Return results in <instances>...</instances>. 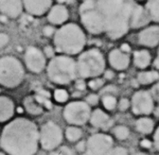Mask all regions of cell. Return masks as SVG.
Returning <instances> with one entry per match:
<instances>
[{
    "instance_id": "obj_19",
    "label": "cell",
    "mask_w": 159,
    "mask_h": 155,
    "mask_svg": "<svg viewBox=\"0 0 159 155\" xmlns=\"http://www.w3.org/2000/svg\"><path fill=\"white\" fill-rule=\"evenodd\" d=\"M15 112V104L11 98L0 96V123L7 122L13 117Z\"/></svg>"
},
{
    "instance_id": "obj_48",
    "label": "cell",
    "mask_w": 159,
    "mask_h": 155,
    "mask_svg": "<svg viewBox=\"0 0 159 155\" xmlns=\"http://www.w3.org/2000/svg\"><path fill=\"white\" fill-rule=\"evenodd\" d=\"M0 155H9V154H7L6 152H3V151H2V152H0Z\"/></svg>"
},
{
    "instance_id": "obj_29",
    "label": "cell",
    "mask_w": 159,
    "mask_h": 155,
    "mask_svg": "<svg viewBox=\"0 0 159 155\" xmlns=\"http://www.w3.org/2000/svg\"><path fill=\"white\" fill-rule=\"evenodd\" d=\"M53 98H54V100L56 102L64 103L68 100L69 95H68L67 90H65L63 88H58V89H56L54 92V94H53Z\"/></svg>"
},
{
    "instance_id": "obj_14",
    "label": "cell",
    "mask_w": 159,
    "mask_h": 155,
    "mask_svg": "<svg viewBox=\"0 0 159 155\" xmlns=\"http://www.w3.org/2000/svg\"><path fill=\"white\" fill-rule=\"evenodd\" d=\"M24 10L22 0H0V12L7 18H17Z\"/></svg>"
},
{
    "instance_id": "obj_11",
    "label": "cell",
    "mask_w": 159,
    "mask_h": 155,
    "mask_svg": "<svg viewBox=\"0 0 159 155\" xmlns=\"http://www.w3.org/2000/svg\"><path fill=\"white\" fill-rule=\"evenodd\" d=\"M133 112L137 115H148L154 110V98L145 90L137 92L133 96Z\"/></svg>"
},
{
    "instance_id": "obj_10",
    "label": "cell",
    "mask_w": 159,
    "mask_h": 155,
    "mask_svg": "<svg viewBox=\"0 0 159 155\" xmlns=\"http://www.w3.org/2000/svg\"><path fill=\"white\" fill-rule=\"evenodd\" d=\"M114 141L106 134H93L86 143L85 155H108L112 149Z\"/></svg>"
},
{
    "instance_id": "obj_41",
    "label": "cell",
    "mask_w": 159,
    "mask_h": 155,
    "mask_svg": "<svg viewBox=\"0 0 159 155\" xmlns=\"http://www.w3.org/2000/svg\"><path fill=\"white\" fill-rule=\"evenodd\" d=\"M141 146L143 147V148H151V143L148 140H142L141 141Z\"/></svg>"
},
{
    "instance_id": "obj_6",
    "label": "cell",
    "mask_w": 159,
    "mask_h": 155,
    "mask_svg": "<svg viewBox=\"0 0 159 155\" xmlns=\"http://www.w3.org/2000/svg\"><path fill=\"white\" fill-rule=\"evenodd\" d=\"M76 66H78L79 77L97 78L104 72V56L98 49H89L79 56Z\"/></svg>"
},
{
    "instance_id": "obj_21",
    "label": "cell",
    "mask_w": 159,
    "mask_h": 155,
    "mask_svg": "<svg viewBox=\"0 0 159 155\" xmlns=\"http://www.w3.org/2000/svg\"><path fill=\"white\" fill-rule=\"evenodd\" d=\"M24 107H25V112L29 113L30 115H33V116L42 115L43 112V104L38 101L35 96H29V97L25 98Z\"/></svg>"
},
{
    "instance_id": "obj_16",
    "label": "cell",
    "mask_w": 159,
    "mask_h": 155,
    "mask_svg": "<svg viewBox=\"0 0 159 155\" xmlns=\"http://www.w3.org/2000/svg\"><path fill=\"white\" fill-rule=\"evenodd\" d=\"M108 60L110 65L117 70H123L129 65V54L121 49H114L110 51Z\"/></svg>"
},
{
    "instance_id": "obj_38",
    "label": "cell",
    "mask_w": 159,
    "mask_h": 155,
    "mask_svg": "<svg viewBox=\"0 0 159 155\" xmlns=\"http://www.w3.org/2000/svg\"><path fill=\"white\" fill-rule=\"evenodd\" d=\"M112 92H117V89L115 88V87H112V86H107L106 88L102 92V94H103V95H114Z\"/></svg>"
},
{
    "instance_id": "obj_31",
    "label": "cell",
    "mask_w": 159,
    "mask_h": 155,
    "mask_svg": "<svg viewBox=\"0 0 159 155\" xmlns=\"http://www.w3.org/2000/svg\"><path fill=\"white\" fill-rule=\"evenodd\" d=\"M108 155H129V153L124 148L118 147V148H112Z\"/></svg>"
},
{
    "instance_id": "obj_23",
    "label": "cell",
    "mask_w": 159,
    "mask_h": 155,
    "mask_svg": "<svg viewBox=\"0 0 159 155\" xmlns=\"http://www.w3.org/2000/svg\"><path fill=\"white\" fill-rule=\"evenodd\" d=\"M136 129L137 131L141 134H150L152 133L154 130V122L152 119L147 117H143L138 119V121L136 122Z\"/></svg>"
},
{
    "instance_id": "obj_3",
    "label": "cell",
    "mask_w": 159,
    "mask_h": 155,
    "mask_svg": "<svg viewBox=\"0 0 159 155\" xmlns=\"http://www.w3.org/2000/svg\"><path fill=\"white\" fill-rule=\"evenodd\" d=\"M54 47L65 55H73L85 47L86 36L81 27L75 24L64 25L54 34Z\"/></svg>"
},
{
    "instance_id": "obj_27",
    "label": "cell",
    "mask_w": 159,
    "mask_h": 155,
    "mask_svg": "<svg viewBox=\"0 0 159 155\" xmlns=\"http://www.w3.org/2000/svg\"><path fill=\"white\" fill-rule=\"evenodd\" d=\"M104 107L108 110H111L116 107L117 105V99L114 95H103V99H102Z\"/></svg>"
},
{
    "instance_id": "obj_51",
    "label": "cell",
    "mask_w": 159,
    "mask_h": 155,
    "mask_svg": "<svg viewBox=\"0 0 159 155\" xmlns=\"http://www.w3.org/2000/svg\"><path fill=\"white\" fill-rule=\"evenodd\" d=\"M0 90H1V89H0Z\"/></svg>"
},
{
    "instance_id": "obj_45",
    "label": "cell",
    "mask_w": 159,
    "mask_h": 155,
    "mask_svg": "<svg viewBox=\"0 0 159 155\" xmlns=\"http://www.w3.org/2000/svg\"><path fill=\"white\" fill-rule=\"evenodd\" d=\"M112 76H114V74H112V72H106V78H107V79H111Z\"/></svg>"
},
{
    "instance_id": "obj_2",
    "label": "cell",
    "mask_w": 159,
    "mask_h": 155,
    "mask_svg": "<svg viewBox=\"0 0 159 155\" xmlns=\"http://www.w3.org/2000/svg\"><path fill=\"white\" fill-rule=\"evenodd\" d=\"M104 32L112 40H118L130 28V17L136 3L134 0H93Z\"/></svg>"
},
{
    "instance_id": "obj_34",
    "label": "cell",
    "mask_w": 159,
    "mask_h": 155,
    "mask_svg": "<svg viewBox=\"0 0 159 155\" xmlns=\"http://www.w3.org/2000/svg\"><path fill=\"white\" fill-rule=\"evenodd\" d=\"M152 96L156 101L159 102V82L155 84V86L152 88Z\"/></svg>"
},
{
    "instance_id": "obj_33",
    "label": "cell",
    "mask_w": 159,
    "mask_h": 155,
    "mask_svg": "<svg viewBox=\"0 0 159 155\" xmlns=\"http://www.w3.org/2000/svg\"><path fill=\"white\" fill-rule=\"evenodd\" d=\"M86 102L90 105H96L99 102V97L97 95H89L86 98Z\"/></svg>"
},
{
    "instance_id": "obj_4",
    "label": "cell",
    "mask_w": 159,
    "mask_h": 155,
    "mask_svg": "<svg viewBox=\"0 0 159 155\" xmlns=\"http://www.w3.org/2000/svg\"><path fill=\"white\" fill-rule=\"evenodd\" d=\"M47 74L51 82L58 85L71 83L79 76L76 62L69 55H57L52 58L47 66Z\"/></svg>"
},
{
    "instance_id": "obj_46",
    "label": "cell",
    "mask_w": 159,
    "mask_h": 155,
    "mask_svg": "<svg viewBox=\"0 0 159 155\" xmlns=\"http://www.w3.org/2000/svg\"><path fill=\"white\" fill-rule=\"evenodd\" d=\"M155 115L157 116V117H159V105L156 107V110H155Z\"/></svg>"
},
{
    "instance_id": "obj_39",
    "label": "cell",
    "mask_w": 159,
    "mask_h": 155,
    "mask_svg": "<svg viewBox=\"0 0 159 155\" xmlns=\"http://www.w3.org/2000/svg\"><path fill=\"white\" fill-rule=\"evenodd\" d=\"M154 140H155L156 148H157V150L159 151V126H158V129L155 132V137H154Z\"/></svg>"
},
{
    "instance_id": "obj_32",
    "label": "cell",
    "mask_w": 159,
    "mask_h": 155,
    "mask_svg": "<svg viewBox=\"0 0 159 155\" xmlns=\"http://www.w3.org/2000/svg\"><path fill=\"white\" fill-rule=\"evenodd\" d=\"M9 40H10V37L7 33H3V32L0 33V49L6 47L7 44H9Z\"/></svg>"
},
{
    "instance_id": "obj_43",
    "label": "cell",
    "mask_w": 159,
    "mask_h": 155,
    "mask_svg": "<svg viewBox=\"0 0 159 155\" xmlns=\"http://www.w3.org/2000/svg\"><path fill=\"white\" fill-rule=\"evenodd\" d=\"M154 65H155L156 68L159 69V51H158V55H157V58H156V60H155V63H154Z\"/></svg>"
},
{
    "instance_id": "obj_47",
    "label": "cell",
    "mask_w": 159,
    "mask_h": 155,
    "mask_svg": "<svg viewBox=\"0 0 159 155\" xmlns=\"http://www.w3.org/2000/svg\"><path fill=\"white\" fill-rule=\"evenodd\" d=\"M52 155H64V154L61 152H57V153H53Z\"/></svg>"
},
{
    "instance_id": "obj_25",
    "label": "cell",
    "mask_w": 159,
    "mask_h": 155,
    "mask_svg": "<svg viewBox=\"0 0 159 155\" xmlns=\"http://www.w3.org/2000/svg\"><path fill=\"white\" fill-rule=\"evenodd\" d=\"M147 11L151 19L159 22V0H148L147 3Z\"/></svg>"
},
{
    "instance_id": "obj_36",
    "label": "cell",
    "mask_w": 159,
    "mask_h": 155,
    "mask_svg": "<svg viewBox=\"0 0 159 155\" xmlns=\"http://www.w3.org/2000/svg\"><path fill=\"white\" fill-rule=\"evenodd\" d=\"M129 106V101L127 99H122L119 102V108L120 110H126Z\"/></svg>"
},
{
    "instance_id": "obj_18",
    "label": "cell",
    "mask_w": 159,
    "mask_h": 155,
    "mask_svg": "<svg viewBox=\"0 0 159 155\" xmlns=\"http://www.w3.org/2000/svg\"><path fill=\"white\" fill-rule=\"evenodd\" d=\"M69 13L67 7L63 4H56L50 9L48 13V20L51 25H63L68 19Z\"/></svg>"
},
{
    "instance_id": "obj_7",
    "label": "cell",
    "mask_w": 159,
    "mask_h": 155,
    "mask_svg": "<svg viewBox=\"0 0 159 155\" xmlns=\"http://www.w3.org/2000/svg\"><path fill=\"white\" fill-rule=\"evenodd\" d=\"M81 21L88 32L92 34H100L104 32L103 22L96 7L93 0H85L80 7Z\"/></svg>"
},
{
    "instance_id": "obj_22",
    "label": "cell",
    "mask_w": 159,
    "mask_h": 155,
    "mask_svg": "<svg viewBox=\"0 0 159 155\" xmlns=\"http://www.w3.org/2000/svg\"><path fill=\"white\" fill-rule=\"evenodd\" d=\"M134 63L139 68H145L151 63V54L147 50L136 51L134 54Z\"/></svg>"
},
{
    "instance_id": "obj_28",
    "label": "cell",
    "mask_w": 159,
    "mask_h": 155,
    "mask_svg": "<svg viewBox=\"0 0 159 155\" xmlns=\"http://www.w3.org/2000/svg\"><path fill=\"white\" fill-rule=\"evenodd\" d=\"M114 134L115 136L120 139V140H125L129 135V131L126 126L124 125H118L114 129Z\"/></svg>"
},
{
    "instance_id": "obj_15",
    "label": "cell",
    "mask_w": 159,
    "mask_h": 155,
    "mask_svg": "<svg viewBox=\"0 0 159 155\" xmlns=\"http://www.w3.org/2000/svg\"><path fill=\"white\" fill-rule=\"evenodd\" d=\"M138 40L141 45L147 47H155L159 44V27L152 26L141 31Z\"/></svg>"
},
{
    "instance_id": "obj_37",
    "label": "cell",
    "mask_w": 159,
    "mask_h": 155,
    "mask_svg": "<svg viewBox=\"0 0 159 155\" xmlns=\"http://www.w3.org/2000/svg\"><path fill=\"white\" fill-rule=\"evenodd\" d=\"M43 53L47 58H54V50H53L52 47H46L45 50H43Z\"/></svg>"
},
{
    "instance_id": "obj_9",
    "label": "cell",
    "mask_w": 159,
    "mask_h": 155,
    "mask_svg": "<svg viewBox=\"0 0 159 155\" xmlns=\"http://www.w3.org/2000/svg\"><path fill=\"white\" fill-rule=\"evenodd\" d=\"M63 141V132L56 123L49 121L39 130V146L43 150L52 151Z\"/></svg>"
},
{
    "instance_id": "obj_44",
    "label": "cell",
    "mask_w": 159,
    "mask_h": 155,
    "mask_svg": "<svg viewBox=\"0 0 159 155\" xmlns=\"http://www.w3.org/2000/svg\"><path fill=\"white\" fill-rule=\"evenodd\" d=\"M84 86H85V84H84L83 82H79V83L76 84V87H78V88H80V89H84V88H85Z\"/></svg>"
},
{
    "instance_id": "obj_50",
    "label": "cell",
    "mask_w": 159,
    "mask_h": 155,
    "mask_svg": "<svg viewBox=\"0 0 159 155\" xmlns=\"http://www.w3.org/2000/svg\"><path fill=\"white\" fill-rule=\"evenodd\" d=\"M0 135H1V131H0Z\"/></svg>"
},
{
    "instance_id": "obj_30",
    "label": "cell",
    "mask_w": 159,
    "mask_h": 155,
    "mask_svg": "<svg viewBox=\"0 0 159 155\" xmlns=\"http://www.w3.org/2000/svg\"><path fill=\"white\" fill-rule=\"evenodd\" d=\"M103 80L101 79H98V78H96V79L91 80L90 82L88 83V86L90 87L92 90H97V89H100L102 86H103Z\"/></svg>"
},
{
    "instance_id": "obj_42",
    "label": "cell",
    "mask_w": 159,
    "mask_h": 155,
    "mask_svg": "<svg viewBox=\"0 0 159 155\" xmlns=\"http://www.w3.org/2000/svg\"><path fill=\"white\" fill-rule=\"evenodd\" d=\"M121 50L122 51H124V52H129V50H130V47L129 45H126V44H123V45L121 46Z\"/></svg>"
},
{
    "instance_id": "obj_24",
    "label": "cell",
    "mask_w": 159,
    "mask_h": 155,
    "mask_svg": "<svg viewBox=\"0 0 159 155\" xmlns=\"http://www.w3.org/2000/svg\"><path fill=\"white\" fill-rule=\"evenodd\" d=\"M137 80L140 84H143V85L154 83V82L159 80V72L155 70L140 72L137 76Z\"/></svg>"
},
{
    "instance_id": "obj_1",
    "label": "cell",
    "mask_w": 159,
    "mask_h": 155,
    "mask_svg": "<svg viewBox=\"0 0 159 155\" xmlns=\"http://www.w3.org/2000/svg\"><path fill=\"white\" fill-rule=\"evenodd\" d=\"M39 146V130L33 121L16 118L2 129L0 147L9 155H34Z\"/></svg>"
},
{
    "instance_id": "obj_13",
    "label": "cell",
    "mask_w": 159,
    "mask_h": 155,
    "mask_svg": "<svg viewBox=\"0 0 159 155\" xmlns=\"http://www.w3.org/2000/svg\"><path fill=\"white\" fill-rule=\"evenodd\" d=\"M24 9L32 16H42L50 11L52 0H22Z\"/></svg>"
},
{
    "instance_id": "obj_8",
    "label": "cell",
    "mask_w": 159,
    "mask_h": 155,
    "mask_svg": "<svg viewBox=\"0 0 159 155\" xmlns=\"http://www.w3.org/2000/svg\"><path fill=\"white\" fill-rule=\"evenodd\" d=\"M90 107L87 102L73 101L64 108V118L71 125H83L90 119Z\"/></svg>"
},
{
    "instance_id": "obj_49",
    "label": "cell",
    "mask_w": 159,
    "mask_h": 155,
    "mask_svg": "<svg viewBox=\"0 0 159 155\" xmlns=\"http://www.w3.org/2000/svg\"><path fill=\"white\" fill-rule=\"evenodd\" d=\"M133 155H147V154H144V153H135V154H133Z\"/></svg>"
},
{
    "instance_id": "obj_5",
    "label": "cell",
    "mask_w": 159,
    "mask_h": 155,
    "mask_svg": "<svg viewBox=\"0 0 159 155\" xmlns=\"http://www.w3.org/2000/svg\"><path fill=\"white\" fill-rule=\"evenodd\" d=\"M25 79V68L18 59L6 55L0 58V86L16 88Z\"/></svg>"
},
{
    "instance_id": "obj_40",
    "label": "cell",
    "mask_w": 159,
    "mask_h": 155,
    "mask_svg": "<svg viewBox=\"0 0 159 155\" xmlns=\"http://www.w3.org/2000/svg\"><path fill=\"white\" fill-rule=\"evenodd\" d=\"M76 149H78V151H80V152L86 151V143H83V141H81L80 143H78V146H76Z\"/></svg>"
},
{
    "instance_id": "obj_20",
    "label": "cell",
    "mask_w": 159,
    "mask_h": 155,
    "mask_svg": "<svg viewBox=\"0 0 159 155\" xmlns=\"http://www.w3.org/2000/svg\"><path fill=\"white\" fill-rule=\"evenodd\" d=\"M90 123L96 128H108L111 124L109 116L102 110H96L90 115Z\"/></svg>"
},
{
    "instance_id": "obj_17",
    "label": "cell",
    "mask_w": 159,
    "mask_h": 155,
    "mask_svg": "<svg viewBox=\"0 0 159 155\" xmlns=\"http://www.w3.org/2000/svg\"><path fill=\"white\" fill-rule=\"evenodd\" d=\"M151 20L150 14L143 7L136 4L134 11L132 13V17H130V28H140L147 26Z\"/></svg>"
},
{
    "instance_id": "obj_35",
    "label": "cell",
    "mask_w": 159,
    "mask_h": 155,
    "mask_svg": "<svg viewBox=\"0 0 159 155\" xmlns=\"http://www.w3.org/2000/svg\"><path fill=\"white\" fill-rule=\"evenodd\" d=\"M56 31L54 30V28L52 27V26H47V27H45V29H43V34L46 36H52L53 34H55Z\"/></svg>"
},
{
    "instance_id": "obj_12",
    "label": "cell",
    "mask_w": 159,
    "mask_h": 155,
    "mask_svg": "<svg viewBox=\"0 0 159 155\" xmlns=\"http://www.w3.org/2000/svg\"><path fill=\"white\" fill-rule=\"evenodd\" d=\"M25 64L33 73H40L46 67V55L36 47H29L25 53Z\"/></svg>"
},
{
    "instance_id": "obj_26",
    "label": "cell",
    "mask_w": 159,
    "mask_h": 155,
    "mask_svg": "<svg viewBox=\"0 0 159 155\" xmlns=\"http://www.w3.org/2000/svg\"><path fill=\"white\" fill-rule=\"evenodd\" d=\"M66 137L69 141L71 143H74V141H78L80 138L83 135V132H82L81 129L76 125H70L66 129V133H65Z\"/></svg>"
}]
</instances>
